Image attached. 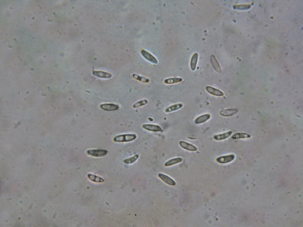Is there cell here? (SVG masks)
Here are the masks:
<instances>
[{
  "label": "cell",
  "mask_w": 303,
  "mask_h": 227,
  "mask_svg": "<svg viewBox=\"0 0 303 227\" xmlns=\"http://www.w3.org/2000/svg\"><path fill=\"white\" fill-rule=\"evenodd\" d=\"M137 137L136 135L133 134H120L115 137L114 141L116 142H128L135 140Z\"/></svg>",
  "instance_id": "6da1fadb"
},
{
  "label": "cell",
  "mask_w": 303,
  "mask_h": 227,
  "mask_svg": "<svg viewBox=\"0 0 303 227\" xmlns=\"http://www.w3.org/2000/svg\"><path fill=\"white\" fill-rule=\"evenodd\" d=\"M108 151L102 149H91L87 150V153L92 156L95 157H103L107 155Z\"/></svg>",
  "instance_id": "7a4b0ae2"
},
{
  "label": "cell",
  "mask_w": 303,
  "mask_h": 227,
  "mask_svg": "<svg viewBox=\"0 0 303 227\" xmlns=\"http://www.w3.org/2000/svg\"><path fill=\"white\" fill-rule=\"evenodd\" d=\"M235 158V156L234 154H231L218 157L216 158V160L219 163L225 164L231 162Z\"/></svg>",
  "instance_id": "3957f363"
},
{
  "label": "cell",
  "mask_w": 303,
  "mask_h": 227,
  "mask_svg": "<svg viewBox=\"0 0 303 227\" xmlns=\"http://www.w3.org/2000/svg\"><path fill=\"white\" fill-rule=\"evenodd\" d=\"M179 144L182 148L188 151L194 152L198 150L197 148L195 146L183 140L180 141Z\"/></svg>",
  "instance_id": "277c9868"
},
{
  "label": "cell",
  "mask_w": 303,
  "mask_h": 227,
  "mask_svg": "<svg viewBox=\"0 0 303 227\" xmlns=\"http://www.w3.org/2000/svg\"><path fill=\"white\" fill-rule=\"evenodd\" d=\"M142 127L146 130L152 132H161L162 130V128L159 126L154 124H144L142 125Z\"/></svg>",
  "instance_id": "5b68a950"
},
{
  "label": "cell",
  "mask_w": 303,
  "mask_h": 227,
  "mask_svg": "<svg viewBox=\"0 0 303 227\" xmlns=\"http://www.w3.org/2000/svg\"><path fill=\"white\" fill-rule=\"evenodd\" d=\"M141 53L146 59L149 62L155 64L158 63V61L156 58L147 51L144 50H142L141 51Z\"/></svg>",
  "instance_id": "8992f818"
},
{
  "label": "cell",
  "mask_w": 303,
  "mask_h": 227,
  "mask_svg": "<svg viewBox=\"0 0 303 227\" xmlns=\"http://www.w3.org/2000/svg\"><path fill=\"white\" fill-rule=\"evenodd\" d=\"M158 176L162 181L169 185L174 186L176 185V183L174 180L164 174L159 173Z\"/></svg>",
  "instance_id": "52a82bcc"
},
{
  "label": "cell",
  "mask_w": 303,
  "mask_h": 227,
  "mask_svg": "<svg viewBox=\"0 0 303 227\" xmlns=\"http://www.w3.org/2000/svg\"><path fill=\"white\" fill-rule=\"evenodd\" d=\"M205 89L208 93L212 95L218 97L223 96L224 95L222 91L212 87L207 86Z\"/></svg>",
  "instance_id": "ba28073f"
},
{
  "label": "cell",
  "mask_w": 303,
  "mask_h": 227,
  "mask_svg": "<svg viewBox=\"0 0 303 227\" xmlns=\"http://www.w3.org/2000/svg\"><path fill=\"white\" fill-rule=\"evenodd\" d=\"M100 107L105 111H115L119 108L118 105L112 103L102 104L100 105Z\"/></svg>",
  "instance_id": "9c48e42d"
},
{
  "label": "cell",
  "mask_w": 303,
  "mask_h": 227,
  "mask_svg": "<svg viewBox=\"0 0 303 227\" xmlns=\"http://www.w3.org/2000/svg\"><path fill=\"white\" fill-rule=\"evenodd\" d=\"M232 133V131H230L224 133L214 135L213 138L216 140H222L228 138Z\"/></svg>",
  "instance_id": "30bf717a"
},
{
  "label": "cell",
  "mask_w": 303,
  "mask_h": 227,
  "mask_svg": "<svg viewBox=\"0 0 303 227\" xmlns=\"http://www.w3.org/2000/svg\"><path fill=\"white\" fill-rule=\"evenodd\" d=\"M211 115L209 114H206L202 115L196 118L194 122L196 124L203 123L209 119Z\"/></svg>",
  "instance_id": "8fae6325"
},
{
  "label": "cell",
  "mask_w": 303,
  "mask_h": 227,
  "mask_svg": "<svg viewBox=\"0 0 303 227\" xmlns=\"http://www.w3.org/2000/svg\"><path fill=\"white\" fill-rule=\"evenodd\" d=\"M210 61L211 64L214 69L219 73L221 72V69L220 66L214 55H212L210 57Z\"/></svg>",
  "instance_id": "7c38bea8"
},
{
  "label": "cell",
  "mask_w": 303,
  "mask_h": 227,
  "mask_svg": "<svg viewBox=\"0 0 303 227\" xmlns=\"http://www.w3.org/2000/svg\"><path fill=\"white\" fill-rule=\"evenodd\" d=\"M237 111L236 109L229 108L221 111L220 114L221 116L225 117L232 116L237 112Z\"/></svg>",
  "instance_id": "4fadbf2b"
},
{
  "label": "cell",
  "mask_w": 303,
  "mask_h": 227,
  "mask_svg": "<svg viewBox=\"0 0 303 227\" xmlns=\"http://www.w3.org/2000/svg\"><path fill=\"white\" fill-rule=\"evenodd\" d=\"M92 74L94 75L101 78H109L112 77L110 73L101 71H94Z\"/></svg>",
  "instance_id": "5bb4252c"
},
{
  "label": "cell",
  "mask_w": 303,
  "mask_h": 227,
  "mask_svg": "<svg viewBox=\"0 0 303 227\" xmlns=\"http://www.w3.org/2000/svg\"><path fill=\"white\" fill-rule=\"evenodd\" d=\"M183 161V159L181 157H178L172 158L167 161L164 164L166 167L174 165L181 163Z\"/></svg>",
  "instance_id": "9a60e30c"
},
{
  "label": "cell",
  "mask_w": 303,
  "mask_h": 227,
  "mask_svg": "<svg viewBox=\"0 0 303 227\" xmlns=\"http://www.w3.org/2000/svg\"><path fill=\"white\" fill-rule=\"evenodd\" d=\"M183 106V104L181 103L175 104L166 108L165 110V111L167 113L174 112L181 108Z\"/></svg>",
  "instance_id": "2e32d148"
},
{
  "label": "cell",
  "mask_w": 303,
  "mask_h": 227,
  "mask_svg": "<svg viewBox=\"0 0 303 227\" xmlns=\"http://www.w3.org/2000/svg\"><path fill=\"white\" fill-rule=\"evenodd\" d=\"M183 80L182 78L180 77H173L165 79L164 82L166 84L171 85L180 83Z\"/></svg>",
  "instance_id": "e0dca14e"
},
{
  "label": "cell",
  "mask_w": 303,
  "mask_h": 227,
  "mask_svg": "<svg viewBox=\"0 0 303 227\" xmlns=\"http://www.w3.org/2000/svg\"><path fill=\"white\" fill-rule=\"evenodd\" d=\"M198 58V54L196 53H194L191 57L190 66L192 71H194L196 69Z\"/></svg>",
  "instance_id": "ac0fdd59"
},
{
  "label": "cell",
  "mask_w": 303,
  "mask_h": 227,
  "mask_svg": "<svg viewBox=\"0 0 303 227\" xmlns=\"http://www.w3.org/2000/svg\"><path fill=\"white\" fill-rule=\"evenodd\" d=\"M87 176L91 180L95 182H102L104 181V179L102 177L94 174H88Z\"/></svg>",
  "instance_id": "d6986e66"
},
{
  "label": "cell",
  "mask_w": 303,
  "mask_h": 227,
  "mask_svg": "<svg viewBox=\"0 0 303 227\" xmlns=\"http://www.w3.org/2000/svg\"><path fill=\"white\" fill-rule=\"evenodd\" d=\"M250 136L245 133L237 132L233 134L231 138L233 140L249 137Z\"/></svg>",
  "instance_id": "ffe728a7"
},
{
  "label": "cell",
  "mask_w": 303,
  "mask_h": 227,
  "mask_svg": "<svg viewBox=\"0 0 303 227\" xmlns=\"http://www.w3.org/2000/svg\"><path fill=\"white\" fill-rule=\"evenodd\" d=\"M139 157V155L136 154L130 158L125 159L123 162L125 164H132L135 162Z\"/></svg>",
  "instance_id": "44dd1931"
},
{
  "label": "cell",
  "mask_w": 303,
  "mask_h": 227,
  "mask_svg": "<svg viewBox=\"0 0 303 227\" xmlns=\"http://www.w3.org/2000/svg\"><path fill=\"white\" fill-rule=\"evenodd\" d=\"M133 77L136 80L144 83H148L149 82V79L139 75L134 74L132 75Z\"/></svg>",
  "instance_id": "7402d4cb"
},
{
  "label": "cell",
  "mask_w": 303,
  "mask_h": 227,
  "mask_svg": "<svg viewBox=\"0 0 303 227\" xmlns=\"http://www.w3.org/2000/svg\"><path fill=\"white\" fill-rule=\"evenodd\" d=\"M148 103V101L146 99L141 100L134 103L133 107L134 108H139L146 105Z\"/></svg>",
  "instance_id": "603a6c76"
}]
</instances>
